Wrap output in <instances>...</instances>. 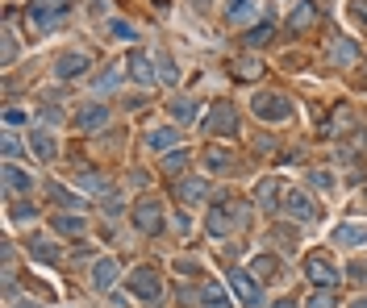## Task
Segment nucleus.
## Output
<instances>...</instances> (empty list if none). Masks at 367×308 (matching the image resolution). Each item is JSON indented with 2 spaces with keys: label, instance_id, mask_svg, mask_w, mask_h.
<instances>
[{
  "label": "nucleus",
  "instance_id": "41",
  "mask_svg": "<svg viewBox=\"0 0 367 308\" xmlns=\"http://www.w3.org/2000/svg\"><path fill=\"white\" fill-rule=\"evenodd\" d=\"M17 154H21V142L13 133H4V159H17Z\"/></svg>",
  "mask_w": 367,
  "mask_h": 308
},
{
  "label": "nucleus",
  "instance_id": "15",
  "mask_svg": "<svg viewBox=\"0 0 367 308\" xmlns=\"http://www.w3.org/2000/svg\"><path fill=\"white\" fill-rule=\"evenodd\" d=\"M33 188V175L29 171H21L17 163H4V192L8 196H17V192H29Z\"/></svg>",
  "mask_w": 367,
  "mask_h": 308
},
{
  "label": "nucleus",
  "instance_id": "19",
  "mask_svg": "<svg viewBox=\"0 0 367 308\" xmlns=\"http://www.w3.org/2000/svg\"><path fill=\"white\" fill-rule=\"evenodd\" d=\"M54 229H58L63 238H84V234H88V221H84V217H71V213H67V217L58 213V217H54Z\"/></svg>",
  "mask_w": 367,
  "mask_h": 308
},
{
  "label": "nucleus",
  "instance_id": "14",
  "mask_svg": "<svg viewBox=\"0 0 367 308\" xmlns=\"http://www.w3.org/2000/svg\"><path fill=\"white\" fill-rule=\"evenodd\" d=\"M104 121H109V108H104L100 100H92V104H84V108L75 113V125H79V129H100Z\"/></svg>",
  "mask_w": 367,
  "mask_h": 308
},
{
  "label": "nucleus",
  "instance_id": "12",
  "mask_svg": "<svg viewBox=\"0 0 367 308\" xmlns=\"http://www.w3.org/2000/svg\"><path fill=\"white\" fill-rule=\"evenodd\" d=\"M330 242H338V246H364L367 242V221H347V225H338V229L330 234Z\"/></svg>",
  "mask_w": 367,
  "mask_h": 308
},
{
  "label": "nucleus",
  "instance_id": "9",
  "mask_svg": "<svg viewBox=\"0 0 367 308\" xmlns=\"http://www.w3.org/2000/svg\"><path fill=\"white\" fill-rule=\"evenodd\" d=\"M134 225H138L142 234H159V229H163V204L146 196V200L134 209Z\"/></svg>",
  "mask_w": 367,
  "mask_h": 308
},
{
  "label": "nucleus",
  "instance_id": "44",
  "mask_svg": "<svg viewBox=\"0 0 367 308\" xmlns=\"http://www.w3.org/2000/svg\"><path fill=\"white\" fill-rule=\"evenodd\" d=\"M104 213H109V217H117V213H121V200H117V196H109V200H104Z\"/></svg>",
  "mask_w": 367,
  "mask_h": 308
},
{
  "label": "nucleus",
  "instance_id": "20",
  "mask_svg": "<svg viewBox=\"0 0 367 308\" xmlns=\"http://www.w3.org/2000/svg\"><path fill=\"white\" fill-rule=\"evenodd\" d=\"M201 308H234V300L226 296V288L205 284V288H201Z\"/></svg>",
  "mask_w": 367,
  "mask_h": 308
},
{
  "label": "nucleus",
  "instance_id": "29",
  "mask_svg": "<svg viewBox=\"0 0 367 308\" xmlns=\"http://www.w3.org/2000/svg\"><path fill=\"white\" fill-rule=\"evenodd\" d=\"M305 308H338V300H334V288H318V292L305 300Z\"/></svg>",
  "mask_w": 367,
  "mask_h": 308
},
{
  "label": "nucleus",
  "instance_id": "35",
  "mask_svg": "<svg viewBox=\"0 0 367 308\" xmlns=\"http://www.w3.org/2000/svg\"><path fill=\"white\" fill-rule=\"evenodd\" d=\"M17 58V33H13V21L4 25V67Z\"/></svg>",
  "mask_w": 367,
  "mask_h": 308
},
{
  "label": "nucleus",
  "instance_id": "26",
  "mask_svg": "<svg viewBox=\"0 0 367 308\" xmlns=\"http://www.w3.org/2000/svg\"><path fill=\"white\" fill-rule=\"evenodd\" d=\"M226 21H247L251 13H255V0H226Z\"/></svg>",
  "mask_w": 367,
  "mask_h": 308
},
{
  "label": "nucleus",
  "instance_id": "21",
  "mask_svg": "<svg viewBox=\"0 0 367 308\" xmlns=\"http://www.w3.org/2000/svg\"><path fill=\"white\" fill-rule=\"evenodd\" d=\"M205 167H209V171H230V167H234V154H230L226 146H209V150H205Z\"/></svg>",
  "mask_w": 367,
  "mask_h": 308
},
{
  "label": "nucleus",
  "instance_id": "27",
  "mask_svg": "<svg viewBox=\"0 0 367 308\" xmlns=\"http://www.w3.org/2000/svg\"><path fill=\"white\" fill-rule=\"evenodd\" d=\"M196 100H188V96H180V100H171V117L175 121H196Z\"/></svg>",
  "mask_w": 367,
  "mask_h": 308
},
{
  "label": "nucleus",
  "instance_id": "38",
  "mask_svg": "<svg viewBox=\"0 0 367 308\" xmlns=\"http://www.w3.org/2000/svg\"><path fill=\"white\" fill-rule=\"evenodd\" d=\"M309 184H313V188H322V192H334V175H330V171H313V175H309Z\"/></svg>",
  "mask_w": 367,
  "mask_h": 308
},
{
  "label": "nucleus",
  "instance_id": "28",
  "mask_svg": "<svg viewBox=\"0 0 367 308\" xmlns=\"http://www.w3.org/2000/svg\"><path fill=\"white\" fill-rule=\"evenodd\" d=\"M276 271H280V263H276L272 254H259V259L251 263V275H259V279H276Z\"/></svg>",
  "mask_w": 367,
  "mask_h": 308
},
{
  "label": "nucleus",
  "instance_id": "16",
  "mask_svg": "<svg viewBox=\"0 0 367 308\" xmlns=\"http://www.w3.org/2000/svg\"><path fill=\"white\" fill-rule=\"evenodd\" d=\"M117 284V259H100L96 267H92V288L96 292H109Z\"/></svg>",
  "mask_w": 367,
  "mask_h": 308
},
{
  "label": "nucleus",
  "instance_id": "49",
  "mask_svg": "<svg viewBox=\"0 0 367 308\" xmlns=\"http://www.w3.org/2000/svg\"><path fill=\"white\" fill-rule=\"evenodd\" d=\"M192 4H209V0H192Z\"/></svg>",
  "mask_w": 367,
  "mask_h": 308
},
{
  "label": "nucleus",
  "instance_id": "40",
  "mask_svg": "<svg viewBox=\"0 0 367 308\" xmlns=\"http://www.w3.org/2000/svg\"><path fill=\"white\" fill-rule=\"evenodd\" d=\"M351 17H355V21L367 29V0H351Z\"/></svg>",
  "mask_w": 367,
  "mask_h": 308
},
{
  "label": "nucleus",
  "instance_id": "43",
  "mask_svg": "<svg viewBox=\"0 0 367 308\" xmlns=\"http://www.w3.org/2000/svg\"><path fill=\"white\" fill-rule=\"evenodd\" d=\"M351 279H359V284H367V263H355V267H351Z\"/></svg>",
  "mask_w": 367,
  "mask_h": 308
},
{
  "label": "nucleus",
  "instance_id": "32",
  "mask_svg": "<svg viewBox=\"0 0 367 308\" xmlns=\"http://www.w3.org/2000/svg\"><path fill=\"white\" fill-rule=\"evenodd\" d=\"M351 58H355V42H347V38H343V42L330 50V63H351Z\"/></svg>",
  "mask_w": 367,
  "mask_h": 308
},
{
  "label": "nucleus",
  "instance_id": "10",
  "mask_svg": "<svg viewBox=\"0 0 367 308\" xmlns=\"http://www.w3.org/2000/svg\"><path fill=\"white\" fill-rule=\"evenodd\" d=\"M230 288H234V296H238L247 308L259 305V284H255L251 271H238V267H234V271H230Z\"/></svg>",
  "mask_w": 367,
  "mask_h": 308
},
{
  "label": "nucleus",
  "instance_id": "7",
  "mask_svg": "<svg viewBox=\"0 0 367 308\" xmlns=\"http://www.w3.org/2000/svg\"><path fill=\"white\" fill-rule=\"evenodd\" d=\"M205 129L209 133H221V138H234L238 133V113L230 104H213L209 117H205Z\"/></svg>",
  "mask_w": 367,
  "mask_h": 308
},
{
  "label": "nucleus",
  "instance_id": "11",
  "mask_svg": "<svg viewBox=\"0 0 367 308\" xmlns=\"http://www.w3.org/2000/svg\"><path fill=\"white\" fill-rule=\"evenodd\" d=\"M29 146H33V154H38L42 163H50V159L58 154V146H54V133H50L46 125H33V129H29Z\"/></svg>",
  "mask_w": 367,
  "mask_h": 308
},
{
  "label": "nucleus",
  "instance_id": "47",
  "mask_svg": "<svg viewBox=\"0 0 367 308\" xmlns=\"http://www.w3.org/2000/svg\"><path fill=\"white\" fill-rule=\"evenodd\" d=\"M351 308H367V296H359V300H355V305H351Z\"/></svg>",
  "mask_w": 367,
  "mask_h": 308
},
{
  "label": "nucleus",
  "instance_id": "22",
  "mask_svg": "<svg viewBox=\"0 0 367 308\" xmlns=\"http://www.w3.org/2000/svg\"><path fill=\"white\" fill-rule=\"evenodd\" d=\"M205 196H209V184H205V179H184V184H180V200H184V204H201Z\"/></svg>",
  "mask_w": 367,
  "mask_h": 308
},
{
  "label": "nucleus",
  "instance_id": "36",
  "mask_svg": "<svg viewBox=\"0 0 367 308\" xmlns=\"http://www.w3.org/2000/svg\"><path fill=\"white\" fill-rule=\"evenodd\" d=\"M121 67H125V63H113V67L96 79V88H117V83H121Z\"/></svg>",
  "mask_w": 367,
  "mask_h": 308
},
{
  "label": "nucleus",
  "instance_id": "42",
  "mask_svg": "<svg viewBox=\"0 0 367 308\" xmlns=\"http://www.w3.org/2000/svg\"><path fill=\"white\" fill-rule=\"evenodd\" d=\"M4 125H25V113H21V108H8V113H4Z\"/></svg>",
  "mask_w": 367,
  "mask_h": 308
},
{
  "label": "nucleus",
  "instance_id": "24",
  "mask_svg": "<svg viewBox=\"0 0 367 308\" xmlns=\"http://www.w3.org/2000/svg\"><path fill=\"white\" fill-rule=\"evenodd\" d=\"M276 200H280V184H276V179H263V184L255 188V204H259V209H276Z\"/></svg>",
  "mask_w": 367,
  "mask_h": 308
},
{
  "label": "nucleus",
  "instance_id": "34",
  "mask_svg": "<svg viewBox=\"0 0 367 308\" xmlns=\"http://www.w3.org/2000/svg\"><path fill=\"white\" fill-rule=\"evenodd\" d=\"M109 33H113V38H125V42H138V29H134L130 21H113Z\"/></svg>",
  "mask_w": 367,
  "mask_h": 308
},
{
  "label": "nucleus",
  "instance_id": "23",
  "mask_svg": "<svg viewBox=\"0 0 367 308\" xmlns=\"http://www.w3.org/2000/svg\"><path fill=\"white\" fill-rule=\"evenodd\" d=\"M230 71H234L238 79H259V75H263V63L247 54V58H234V63H230Z\"/></svg>",
  "mask_w": 367,
  "mask_h": 308
},
{
  "label": "nucleus",
  "instance_id": "8",
  "mask_svg": "<svg viewBox=\"0 0 367 308\" xmlns=\"http://www.w3.org/2000/svg\"><path fill=\"white\" fill-rule=\"evenodd\" d=\"M284 213H288L292 221H318V204H313L305 192H297V188L284 192Z\"/></svg>",
  "mask_w": 367,
  "mask_h": 308
},
{
  "label": "nucleus",
  "instance_id": "5",
  "mask_svg": "<svg viewBox=\"0 0 367 308\" xmlns=\"http://www.w3.org/2000/svg\"><path fill=\"white\" fill-rule=\"evenodd\" d=\"M125 284H130V292H134L138 300H159V296H163V275H159V271H150V267L130 271V275H125Z\"/></svg>",
  "mask_w": 367,
  "mask_h": 308
},
{
  "label": "nucleus",
  "instance_id": "50",
  "mask_svg": "<svg viewBox=\"0 0 367 308\" xmlns=\"http://www.w3.org/2000/svg\"><path fill=\"white\" fill-rule=\"evenodd\" d=\"M364 204H367V188H364Z\"/></svg>",
  "mask_w": 367,
  "mask_h": 308
},
{
  "label": "nucleus",
  "instance_id": "25",
  "mask_svg": "<svg viewBox=\"0 0 367 308\" xmlns=\"http://www.w3.org/2000/svg\"><path fill=\"white\" fill-rule=\"evenodd\" d=\"M29 254H33L38 263H50V267H54V263L63 259V254H58V246H50L46 238H33V242H29Z\"/></svg>",
  "mask_w": 367,
  "mask_h": 308
},
{
  "label": "nucleus",
  "instance_id": "46",
  "mask_svg": "<svg viewBox=\"0 0 367 308\" xmlns=\"http://www.w3.org/2000/svg\"><path fill=\"white\" fill-rule=\"evenodd\" d=\"M359 83L367 88V58H364V67H359Z\"/></svg>",
  "mask_w": 367,
  "mask_h": 308
},
{
  "label": "nucleus",
  "instance_id": "31",
  "mask_svg": "<svg viewBox=\"0 0 367 308\" xmlns=\"http://www.w3.org/2000/svg\"><path fill=\"white\" fill-rule=\"evenodd\" d=\"M50 196H54V200H58V204H67V209H84V200H79V196H75V192H67V188H63V184H50Z\"/></svg>",
  "mask_w": 367,
  "mask_h": 308
},
{
  "label": "nucleus",
  "instance_id": "48",
  "mask_svg": "<svg viewBox=\"0 0 367 308\" xmlns=\"http://www.w3.org/2000/svg\"><path fill=\"white\" fill-rule=\"evenodd\" d=\"M17 308H38V305H33V300H25V305H17Z\"/></svg>",
  "mask_w": 367,
  "mask_h": 308
},
{
  "label": "nucleus",
  "instance_id": "33",
  "mask_svg": "<svg viewBox=\"0 0 367 308\" xmlns=\"http://www.w3.org/2000/svg\"><path fill=\"white\" fill-rule=\"evenodd\" d=\"M184 167H188V154H184V150H175V154L163 159V171H167V175H180Z\"/></svg>",
  "mask_w": 367,
  "mask_h": 308
},
{
  "label": "nucleus",
  "instance_id": "39",
  "mask_svg": "<svg viewBox=\"0 0 367 308\" xmlns=\"http://www.w3.org/2000/svg\"><path fill=\"white\" fill-rule=\"evenodd\" d=\"M159 79H163V83H175V79H180V75H175V63H171V58H159Z\"/></svg>",
  "mask_w": 367,
  "mask_h": 308
},
{
  "label": "nucleus",
  "instance_id": "17",
  "mask_svg": "<svg viewBox=\"0 0 367 308\" xmlns=\"http://www.w3.org/2000/svg\"><path fill=\"white\" fill-rule=\"evenodd\" d=\"M313 0H292V8H288V29L297 33V29H309L313 25Z\"/></svg>",
  "mask_w": 367,
  "mask_h": 308
},
{
  "label": "nucleus",
  "instance_id": "30",
  "mask_svg": "<svg viewBox=\"0 0 367 308\" xmlns=\"http://www.w3.org/2000/svg\"><path fill=\"white\" fill-rule=\"evenodd\" d=\"M272 33H276V25L263 21V25H255V29L247 33V46H263V42H272Z\"/></svg>",
  "mask_w": 367,
  "mask_h": 308
},
{
  "label": "nucleus",
  "instance_id": "37",
  "mask_svg": "<svg viewBox=\"0 0 367 308\" xmlns=\"http://www.w3.org/2000/svg\"><path fill=\"white\" fill-rule=\"evenodd\" d=\"M272 238H276L284 250H297V242H292V238H297V229H288V225H276V229H272Z\"/></svg>",
  "mask_w": 367,
  "mask_h": 308
},
{
  "label": "nucleus",
  "instance_id": "45",
  "mask_svg": "<svg viewBox=\"0 0 367 308\" xmlns=\"http://www.w3.org/2000/svg\"><path fill=\"white\" fill-rule=\"evenodd\" d=\"M272 308H297V300H276Z\"/></svg>",
  "mask_w": 367,
  "mask_h": 308
},
{
  "label": "nucleus",
  "instance_id": "3",
  "mask_svg": "<svg viewBox=\"0 0 367 308\" xmlns=\"http://www.w3.org/2000/svg\"><path fill=\"white\" fill-rule=\"evenodd\" d=\"M305 275L318 284V288H334L343 275H338V263L326 254V250H313V254H305Z\"/></svg>",
  "mask_w": 367,
  "mask_h": 308
},
{
  "label": "nucleus",
  "instance_id": "4",
  "mask_svg": "<svg viewBox=\"0 0 367 308\" xmlns=\"http://www.w3.org/2000/svg\"><path fill=\"white\" fill-rule=\"evenodd\" d=\"M238 221H242L238 204H234V200H221L217 209H209V217H205V229H209L213 238H230V229H238Z\"/></svg>",
  "mask_w": 367,
  "mask_h": 308
},
{
  "label": "nucleus",
  "instance_id": "1",
  "mask_svg": "<svg viewBox=\"0 0 367 308\" xmlns=\"http://www.w3.org/2000/svg\"><path fill=\"white\" fill-rule=\"evenodd\" d=\"M251 108H255L259 121H288V117H292V100L280 96V92H255Z\"/></svg>",
  "mask_w": 367,
  "mask_h": 308
},
{
  "label": "nucleus",
  "instance_id": "13",
  "mask_svg": "<svg viewBox=\"0 0 367 308\" xmlns=\"http://www.w3.org/2000/svg\"><path fill=\"white\" fill-rule=\"evenodd\" d=\"M88 67H92V58H88V54H75V50H71V54H58V63H54L58 79H75V75H84Z\"/></svg>",
  "mask_w": 367,
  "mask_h": 308
},
{
  "label": "nucleus",
  "instance_id": "18",
  "mask_svg": "<svg viewBox=\"0 0 367 308\" xmlns=\"http://www.w3.org/2000/svg\"><path fill=\"white\" fill-rule=\"evenodd\" d=\"M146 142H150V150H159V154H163V150H171V146L180 142V133H175L171 125H159V129H150V133H146Z\"/></svg>",
  "mask_w": 367,
  "mask_h": 308
},
{
  "label": "nucleus",
  "instance_id": "2",
  "mask_svg": "<svg viewBox=\"0 0 367 308\" xmlns=\"http://www.w3.org/2000/svg\"><path fill=\"white\" fill-rule=\"evenodd\" d=\"M71 4H75V0H29V17H33L38 29H54V25L67 21Z\"/></svg>",
  "mask_w": 367,
  "mask_h": 308
},
{
  "label": "nucleus",
  "instance_id": "6",
  "mask_svg": "<svg viewBox=\"0 0 367 308\" xmlns=\"http://www.w3.org/2000/svg\"><path fill=\"white\" fill-rule=\"evenodd\" d=\"M125 71H130V79H134V83H142V88H150V83L159 79V63H150V54H146V50H134V54L125 58Z\"/></svg>",
  "mask_w": 367,
  "mask_h": 308
}]
</instances>
